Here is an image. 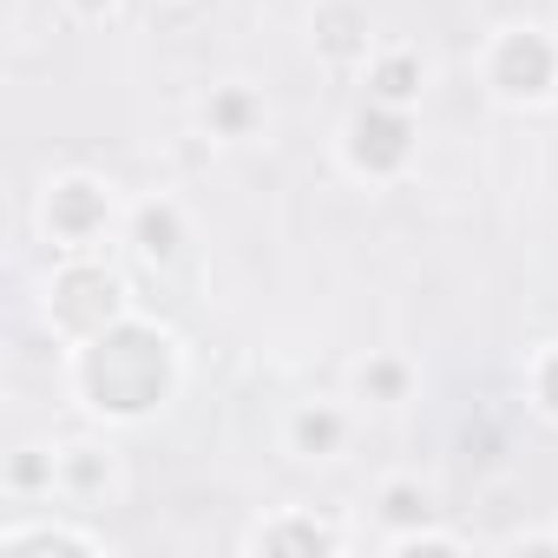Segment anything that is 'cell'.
<instances>
[{
	"label": "cell",
	"instance_id": "6da1fadb",
	"mask_svg": "<svg viewBox=\"0 0 558 558\" xmlns=\"http://www.w3.org/2000/svg\"><path fill=\"white\" fill-rule=\"evenodd\" d=\"M545 73H551V53L525 34V40H512L506 47V60H499V80H506V93H538L545 86Z\"/></svg>",
	"mask_w": 558,
	"mask_h": 558
},
{
	"label": "cell",
	"instance_id": "7a4b0ae2",
	"mask_svg": "<svg viewBox=\"0 0 558 558\" xmlns=\"http://www.w3.org/2000/svg\"><path fill=\"white\" fill-rule=\"evenodd\" d=\"M355 138H362V158H375V165H388V158L408 151V125H395V119H362Z\"/></svg>",
	"mask_w": 558,
	"mask_h": 558
},
{
	"label": "cell",
	"instance_id": "3957f363",
	"mask_svg": "<svg viewBox=\"0 0 558 558\" xmlns=\"http://www.w3.org/2000/svg\"><path fill=\"white\" fill-rule=\"evenodd\" d=\"M53 217H60V223H73V230H86V223L99 217V197H93V184H66Z\"/></svg>",
	"mask_w": 558,
	"mask_h": 558
},
{
	"label": "cell",
	"instance_id": "277c9868",
	"mask_svg": "<svg viewBox=\"0 0 558 558\" xmlns=\"http://www.w3.org/2000/svg\"><path fill=\"white\" fill-rule=\"evenodd\" d=\"M408 93H414V66H408V60L381 66V99H408Z\"/></svg>",
	"mask_w": 558,
	"mask_h": 558
},
{
	"label": "cell",
	"instance_id": "5b68a950",
	"mask_svg": "<svg viewBox=\"0 0 558 558\" xmlns=\"http://www.w3.org/2000/svg\"><path fill=\"white\" fill-rule=\"evenodd\" d=\"M138 230H145V250H158V256L171 250V217H165V210H145V223H138Z\"/></svg>",
	"mask_w": 558,
	"mask_h": 558
},
{
	"label": "cell",
	"instance_id": "8992f818",
	"mask_svg": "<svg viewBox=\"0 0 558 558\" xmlns=\"http://www.w3.org/2000/svg\"><path fill=\"white\" fill-rule=\"evenodd\" d=\"M303 440H310V447L336 440V421H329V414H310V421H303Z\"/></svg>",
	"mask_w": 558,
	"mask_h": 558
},
{
	"label": "cell",
	"instance_id": "52a82bcc",
	"mask_svg": "<svg viewBox=\"0 0 558 558\" xmlns=\"http://www.w3.org/2000/svg\"><path fill=\"white\" fill-rule=\"evenodd\" d=\"M545 395H551V408H558V362H551V375H545Z\"/></svg>",
	"mask_w": 558,
	"mask_h": 558
},
{
	"label": "cell",
	"instance_id": "ba28073f",
	"mask_svg": "<svg viewBox=\"0 0 558 558\" xmlns=\"http://www.w3.org/2000/svg\"><path fill=\"white\" fill-rule=\"evenodd\" d=\"M86 8H93V0H86Z\"/></svg>",
	"mask_w": 558,
	"mask_h": 558
}]
</instances>
